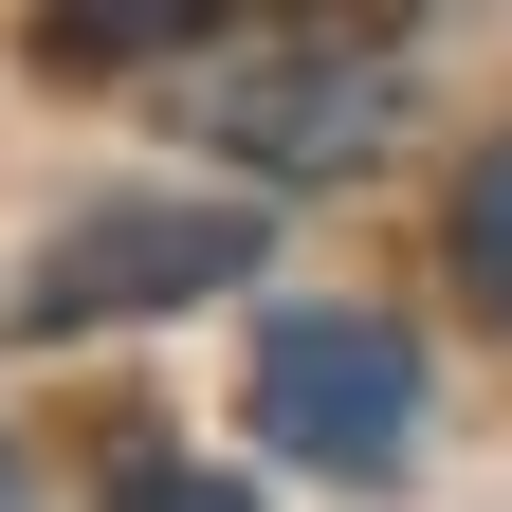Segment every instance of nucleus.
<instances>
[{"instance_id":"6","label":"nucleus","mask_w":512,"mask_h":512,"mask_svg":"<svg viewBox=\"0 0 512 512\" xmlns=\"http://www.w3.org/2000/svg\"><path fill=\"white\" fill-rule=\"evenodd\" d=\"M110 512H256V494L202 476V458H165V439H128V458H110Z\"/></svg>"},{"instance_id":"3","label":"nucleus","mask_w":512,"mask_h":512,"mask_svg":"<svg viewBox=\"0 0 512 512\" xmlns=\"http://www.w3.org/2000/svg\"><path fill=\"white\" fill-rule=\"evenodd\" d=\"M256 202H92L74 238H37V275H19V330H128V311H183V293H238L256 275Z\"/></svg>"},{"instance_id":"4","label":"nucleus","mask_w":512,"mask_h":512,"mask_svg":"<svg viewBox=\"0 0 512 512\" xmlns=\"http://www.w3.org/2000/svg\"><path fill=\"white\" fill-rule=\"evenodd\" d=\"M439 256H458V293L512 330V147H476V183H458V220H439Z\"/></svg>"},{"instance_id":"7","label":"nucleus","mask_w":512,"mask_h":512,"mask_svg":"<svg viewBox=\"0 0 512 512\" xmlns=\"http://www.w3.org/2000/svg\"><path fill=\"white\" fill-rule=\"evenodd\" d=\"M0 512H19V458H0Z\"/></svg>"},{"instance_id":"2","label":"nucleus","mask_w":512,"mask_h":512,"mask_svg":"<svg viewBox=\"0 0 512 512\" xmlns=\"http://www.w3.org/2000/svg\"><path fill=\"white\" fill-rule=\"evenodd\" d=\"M256 439L311 458V476H403L421 330H384V311H275V330H256Z\"/></svg>"},{"instance_id":"1","label":"nucleus","mask_w":512,"mask_h":512,"mask_svg":"<svg viewBox=\"0 0 512 512\" xmlns=\"http://www.w3.org/2000/svg\"><path fill=\"white\" fill-rule=\"evenodd\" d=\"M183 128H202L220 165L256 183H348L384 128H403V55H384V19H293V37H238L183 74Z\"/></svg>"},{"instance_id":"5","label":"nucleus","mask_w":512,"mask_h":512,"mask_svg":"<svg viewBox=\"0 0 512 512\" xmlns=\"http://www.w3.org/2000/svg\"><path fill=\"white\" fill-rule=\"evenodd\" d=\"M55 55H165V37H238V19H183V0H74V19H37Z\"/></svg>"}]
</instances>
